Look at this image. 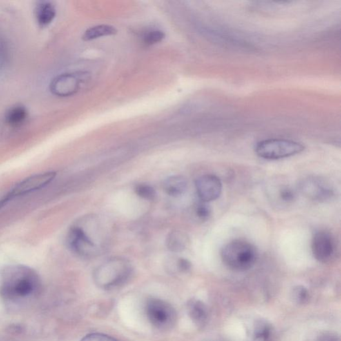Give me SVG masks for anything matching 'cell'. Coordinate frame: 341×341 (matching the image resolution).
I'll list each match as a JSON object with an SVG mask.
<instances>
[{
    "mask_svg": "<svg viewBox=\"0 0 341 341\" xmlns=\"http://www.w3.org/2000/svg\"><path fill=\"white\" fill-rule=\"evenodd\" d=\"M39 286L38 275L33 269L24 265H12L2 273L0 293L7 298H25Z\"/></svg>",
    "mask_w": 341,
    "mask_h": 341,
    "instance_id": "cell-1",
    "label": "cell"
},
{
    "mask_svg": "<svg viewBox=\"0 0 341 341\" xmlns=\"http://www.w3.org/2000/svg\"><path fill=\"white\" fill-rule=\"evenodd\" d=\"M278 196L282 202L285 203L293 202L295 199L296 193L293 189L289 187H284L280 189Z\"/></svg>",
    "mask_w": 341,
    "mask_h": 341,
    "instance_id": "cell-24",
    "label": "cell"
},
{
    "mask_svg": "<svg viewBox=\"0 0 341 341\" xmlns=\"http://www.w3.org/2000/svg\"><path fill=\"white\" fill-rule=\"evenodd\" d=\"M56 175L57 173L55 171H48V172L35 174L21 180L0 199V209L15 198L28 195L35 191L44 188L54 180Z\"/></svg>",
    "mask_w": 341,
    "mask_h": 341,
    "instance_id": "cell-5",
    "label": "cell"
},
{
    "mask_svg": "<svg viewBox=\"0 0 341 341\" xmlns=\"http://www.w3.org/2000/svg\"><path fill=\"white\" fill-rule=\"evenodd\" d=\"M311 248L314 257L318 262L325 264L329 262L335 255V239L329 232L318 231L312 240Z\"/></svg>",
    "mask_w": 341,
    "mask_h": 341,
    "instance_id": "cell-10",
    "label": "cell"
},
{
    "mask_svg": "<svg viewBox=\"0 0 341 341\" xmlns=\"http://www.w3.org/2000/svg\"><path fill=\"white\" fill-rule=\"evenodd\" d=\"M131 271L132 268L128 260L113 257L109 258L97 267L94 277L98 284L106 288H111L126 282Z\"/></svg>",
    "mask_w": 341,
    "mask_h": 341,
    "instance_id": "cell-3",
    "label": "cell"
},
{
    "mask_svg": "<svg viewBox=\"0 0 341 341\" xmlns=\"http://www.w3.org/2000/svg\"><path fill=\"white\" fill-rule=\"evenodd\" d=\"M292 295H293V299L298 304H304L309 300V298L308 290L302 285L295 287L293 290Z\"/></svg>",
    "mask_w": 341,
    "mask_h": 341,
    "instance_id": "cell-22",
    "label": "cell"
},
{
    "mask_svg": "<svg viewBox=\"0 0 341 341\" xmlns=\"http://www.w3.org/2000/svg\"><path fill=\"white\" fill-rule=\"evenodd\" d=\"M163 188L168 195L174 197H179L186 193L187 180L184 176H171L167 178L163 183Z\"/></svg>",
    "mask_w": 341,
    "mask_h": 341,
    "instance_id": "cell-13",
    "label": "cell"
},
{
    "mask_svg": "<svg viewBox=\"0 0 341 341\" xmlns=\"http://www.w3.org/2000/svg\"><path fill=\"white\" fill-rule=\"evenodd\" d=\"M168 263L171 268L174 267L180 273H187L191 269V262L185 258H171Z\"/></svg>",
    "mask_w": 341,
    "mask_h": 341,
    "instance_id": "cell-20",
    "label": "cell"
},
{
    "mask_svg": "<svg viewBox=\"0 0 341 341\" xmlns=\"http://www.w3.org/2000/svg\"><path fill=\"white\" fill-rule=\"evenodd\" d=\"M300 192L309 199L325 202L333 199L335 192L328 182L320 178L309 177L300 180L298 185Z\"/></svg>",
    "mask_w": 341,
    "mask_h": 341,
    "instance_id": "cell-8",
    "label": "cell"
},
{
    "mask_svg": "<svg viewBox=\"0 0 341 341\" xmlns=\"http://www.w3.org/2000/svg\"><path fill=\"white\" fill-rule=\"evenodd\" d=\"M114 27L110 25H99L89 28L83 35L84 41H91L102 37L110 36L117 33Z\"/></svg>",
    "mask_w": 341,
    "mask_h": 341,
    "instance_id": "cell-17",
    "label": "cell"
},
{
    "mask_svg": "<svg viewBox=\"0 0 341 341\" xmlns=\"http://www.w3.org/2000/svg\"><path fill=\"white\" fill-rule=\"evenodd\" d=\"M222 258L229 268L238 271H246L255 265L257 252L250 243L234 240L223 248Z\"/></svg>",
    "mask_w": 341,
    "mask_h": 341,
    "instance_id": "cell-2",
    "label": "cell"
},
{
    "mask_svg": "<svg viewBox=\"0 0 341 341\" xmlns=\"http://www.w3.org/2000/svg\"><path fill=\"white\" fill-rule=\"evenodd\" d=\"M195 215L198 219L202 222L208 220L211 216V209L207 205V203L200 202L198 204L195 209Z\"/></svg>",
    "mask_w": 341,
    "mask_h": 341,
    "instance_id": "cell-23",
    "label": "cell"
},
{
    "mask_svg": "<svg viewBox=\"0 0 341 341\" xmlns=\"http://www.w3.org/2000/svg\"><path fill=\"white\" fill-rule=\"evenodd\" d=\"M195 188L200 200L208 203L219 197L222 191V183L217 176L207 174L195 180Z\"/></svg>",
    "mask_w": 341,
    "mask_h": 341,
    "instance_id": "cell-11",
    "label": "cell"
},
{
    "mask_svg": "<svg viewBox=\"0 0 341 341\" xmlns=\"http://www.w3.org/2000/svg\"><path fill=\"white\" fill-rule=\"evenodd\" d=\"M67 244L71 251L79 257H93L99 253V246L81 224L71 227L67 236Z\"/></svg>",
    "mask_w": 341,
    "mask_h": 341,
    "instance_id": "cell-6",
    "label": "cell"
},
{
    "mask_svg": "<svg viewBox=\"0 0 341 341\" xmlns=\"http://www.w3.org/2000/svg\"><path fill=\"white\" fill-rule=\"evenodd\" d=\"M304 146L300 143L284 139H269L257 144L255 152L265 159H279L302 153Z\"/></svg>",
    "mask_w": 341,
    "mask_h": 341,
    "instance_id": "cell-4",
    "label": "cell"
},
{
    "mask_svg": "<svg viewBox=\"0 0 341 341\" xmlns=\"http://www.w3.org/2000/svg\"><path fill=\"white\" fill-rule=\"evenodd\" d=\"M55 6L50 2H42L37 5L36 17L37 22L41 26H47L55 18Z\"/></svg>",
    "mask_w": 341,
    "mask_h": 341,
    "instance_id": "cell-16",
    "label": "cell"
},
{
    "mask_svg": "<svg viewBox=\"0 0 341 341\" xmlns=\"http://www.w3.org/2000/svg\"><path fill=\"white\" fill-rule=\"evenodd\" d=\"M166 35L160 30H152L147 32L144 37V43L147 45H153L161 42L165 38Z\"/></svg>",
    "mask_w": 341,
    "mask_h": 341,
    "instance_id": "cell-21",
    "label": "cell"
},
{
    "mask_svg": "<svg viewBox=\"0 0 341 341\" xmlns=\"http://www.w3.org/2000/svg\"><path fill=\"white\" fill-rule=\"evenodd\" d=\"M189 244V238L184 232L174 230L167 236L166 244L169 251L173 253H180L186 250Z\"/></svg>",
    "mask_w": 341,
    "mask_h": 341,
    "instance_id": "cell-14",
    "label": "cell"
},
{
    "mask_svg": "<svg viewBox=\"0 0 341 341\" xmlns=\"http://www.w3.org/2000/svg\"><path fill=\"white\" fill-rule=\"evenodd\" d=\"M316 341H340L337 336L331 333H325L318 336Z\"/></svg>",
    "mask_w": 341,
    "mask_h": 341,
    "instance_id": "cell-25",
    "label": "cell"
},
{
    "mask_svg": "<svg viewBox=\"0 0 341 341\" xmlns=\"http://www.w3.org/2000/svg\"><path fill=\"white\" fill-rule=\"evenodd\" d=\"M134 190L137 195L145 200H153L157 197L155 189L148 184H138L135 187Z\"/></svg>",
    "mask_w": 341,
    "mask_h": 341,
    "instance_id": "cell-19",
    "label": "cell"
},
{
    "mask_svg": "<svg viewBox=\"0 0 341 341\" xmlns=\"http://www.w3.org/2000/svg\"><path fill=\"white\" fill-rule=\"evenodd\" d=\"M28 111L25 107L18 106L13 107L6 114V122L12 126H18L26 119Z\"/></svg>",
    "mask_w": 341,
    "mask_h": 341,
    "instance_id": "cell-18",
    "label": "cell"
},
{
    "mask_svg": "<svg viewBox=\"0 0 341 341\" xmlns=\"http://www.w3.org/2000/svg\"><path fill=\"white\" fill-rule=\"evenodd\" d=\"M189 316L196 324L204 325L206 322L208 312L204 303L199 300H191L187 305Z\"/></svg>",
    "mask_w": 341,
    "mask_h": 341,
    "instance_id": "cell-15",
    "label": "cell"
},
{
    "mask_svg": "<svg viewBox=\"0 0 341 341\" xmlns=\"http://www.w3.org/2000/svg\"><path fill=\"white\" fill-rule=\"evenodd\" d=\"M274 336L273 327L264 319H257L251 323L247 331V341H272Z\"/></svg>",
    "mask_w": 341,
    "mask_h": 341,
    "instance_id": "cell-12",
    "label": "cell"
},
{
    "mask_svg": "<svg viewBox=\"0 0 341 341\" xmlns=\"http://www.w3.org/2000/svg\"><path fill=\"white\" fill-rule=\"evenodd\" d=\"M146 311L149 322L157 329H168L175 324V310L164 300L150 298L147 302Z\"/></svg>",
    "mask_w": 341,
    "mask_h": 341,
    "instance_id": "cell-7",
    "label": "cell"
},
{
    "mask_svg": "<svg viewBox=\"0 0 341 341\" xmlns=\"http://www.w3.org/2000/svg\"><path fill=\"white\" fill-rule=\"evenodd\" d=\"M84 73H65L53 80L50 90L59 97H69L75 94L81 88L85 80Z\"/></svg>",
    "mask_w": 341,
    "mask_h": 341,
    "instance_id": "cell-9",
    "label": "cell"
}]
</instances>
